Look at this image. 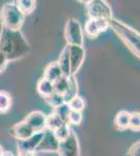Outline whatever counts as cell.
<instances>
[{
    "label": "cell",
    "instance_id": "14",
    "mask_svg": "<svg viewBox=\"0 0 140 156\" xmlns=\"http://www.w3.org/2000/svg\"><path fill=\"white\" fill-rule=\"evenodd\" d=\"M59 66L61 68V71L63 73V76L69 77L71 76V69H70V57H69V45L65 46L62 50L59 59L57 60Z\"/></svg>",
    "mask_w": 140,
    "mask_h": 156
},
{
    "label": "cell",
    "instance_id": "16",
    "mask_svg": "<svg viewBox=\"0 0 140 156\" xmlns=\"http://www.w3.org/2000/svg\"><path fill=\"white\" fill-rule=\"evenodd\" d=\"M114 125L118 130L129 129L130 125V112L127 110H119L114 118Z\"/></svg>",
    "mask_w": 140,
    "mask_h": 156
},
{
    "label": "cell",
    "instance_id": "4",
    "mask_svg": "<svg viewBox=\"0 0 140 156\" xmlns=\"http://www.w3.org/2000/svg\"><path fill=\"white\" fill-rule=\"evenodd\" d=\"M64 36L69 46H84V30L76 19L70 18L67 20Z\"/></svg>",
    "mask_w": 140,
    "mask_h": 156
},
{
    "label": "cell",
    "instance_id": "5",
    "mask_svg": "<svg viewBox=\"0 0 140 156\" xmlns=\"http://www.w3.org/2000/svg\"><path fill=\"white\" fill-rule=\"evenodd\" d=\"M86 12L88 19L112 20V9L104 0H91L86 2Z\"/></svg>",
    "mask_w": 140,
    "mask_h": 156
},
{
    "label": "cell",
    "instance_id": "28",
    "mask_svg": "<svg viewBox=\"0 0 140 156\" xmlns=\"http://www.w3.org/2000/svg\"><path fill=\"white\" fill-rule=\"evenodd\" d=\"M127 156H140V140L134 143L130 147L128 153H127Z\"/></svg>",
    "mask_w": 140,
    "mask_h": 156
},
{
    "label": "cell",
    "instance_id": "19",
    "mask_svg": "<svg viewBox=\"0 0 140 156\" xmlns=\"http://www.w3.org/2000/svg\"><path fill=\"white\" fill-rule=\"evenodd\" d=\"M63 124H65V122L55 112H51L49 115H46V128L45 129H48L50 131H55Z\"/></svg>",
    "mask_w": 140,
    "mask_h": 156
},
{
    "label": "cell",
    "instance_id": "24",
    "mask_svg": "<svg viewBox=\"0 0 140 156\" xmlns=\"http://www.w3.org/2000/svg\"><path fill=\"white\" fill-rule=\"evenodd\" d=\"M71 130H72V128L70 127V125L68 124V123H65V124H63L61 127H59L55 131H53V133H55V137H57L60 142H62L66 137H68Z\"/></svg>",
    "mask_w": 140,
    "mask_h": 156
},
{
    "label": "cell",
    "instance_id": "22",
    "mask_svg": "<svg viewBox=\"0 0 140 156\" xmlns=\"http://www.w3.org/2000/svg\"><path fill=\"white\" fill-rule=\"evenodd\" d=\"M68 106L71 110H74V112H83L84 109L86 107V103L84 101V99L80 96H76L73 99H71L69 102L67 103Z\"/></svg>",
    "mask_w": 140,
    "mask_h": 156
},
{
    "label": "cell",
    "instance_id": "17",
    "mask_svg": "<svg viewBox=\"0 0 140 156\" xmlns=\"http://www.w3.org/2000/svg\"><path fill=\"white\" fill-rule=\"evenodd\" d=\"M78 80H76V78H75L74 75H71V76L68 77V87H67V90H66V93L64 94L65 102L68 103L71 99H73L74 97L78 96Z\"/></svg>",
    "mask_w": 140,
    "mask_h": 156
},
{
    "label": "cell",
    "instance_id": "30",
    "mask_svg": "<svg viewBox=\"0 0 140 156\" xmlns=\"http://www.w3.org/2000/svg\"><path fill=\"white\" fill-rule=\"evenodd\" d=\"M18 156H36L35 153H22V154H19Z\"/></svg>",
    "mask_w": 140,
    "mask_h": 156
},
{
    "label": "cell",
    "instance_id": "8",
    "mask_svg": "<svg viewBox=\"0 0 140 156\" xmlns=\"http://www.w3.org/2000/svg\"><path fill=\"white\" fill-rule=\"evenodd\" d=\"M60 140L55 137L53 131L45 129L43 131V136L38 146L36 152H45V153H58Z\"/></svg>",
    "mask_w": 140,
    "mask_h": 156
},
{
    "label": "cell",
    "instance_id": "10",
    "mask_svg": "<svg viewBox=\"0 0 140 156\" xmlns=\"http://www.w3.org/2000/svg\"><path fill=\"white\" fill-rule=\"evenodd\" d=\"M23 121L32 128L35 133L43 132L46 128V115L40 110H34L29 112Z\"/></svg>",
    "mask_w": 140,
    "mask_h": 156
},
{
    "label": "cell",
    "instance_id": "12",
    "mask_svg": "<svg viewBox=\"0 0 140 156\" xmlns=\"http://www.w3.org/2000/svg\"><path fill=\"white\" fill-rule=\"evenodd\" d=\"M9 134L19 142V140H24L32 136L35 134V131L28 124H26L24 121H21L11 127Z\"/></svg>",
    "mask_w": 140,
    "mask_h": 156
},
{
    "label": "cell",
    "instance_id": "9",
    "mask_svg": "<svg viewBox=\"0 0 140 156\" xmlns=\"http://www.w3.org/2000/svg\"><path fill=\"white\" fill-rule=\"evenodd\" d=\"M70 69L71 75H74L82 68L86 57V51L84 46H69Z\"/></svg>",
    "mask_w": 140,
    "mask_h": 156
},
{
    "label": "cell",
    "instance_id": "27",
    "mask_svg": "<svg viewBox=\"0 0 140 156\" xmlns=\"http://www.w3.org/2000/svg\"><path fill=\"white\" fill-rule=\"evenodd\" d=\"M82 121H83V112L71 110L69 117H68V121H67L68 124L78 126V125H80L81 123H82Z\"/></svg>",
    "mask_w": 140,
    "mask_h": 156
},
{
    "label": "cell",
    "instance_id": "21",
    "mask_svg": "<svg viewBox=\"0 0 140 156\" xmlns=\"http://www.w3.org/2000/svg\"><path fill=\"white\" fill-rule=\"evenodd\" d=\"M45 100H46V102L53 108V109L66 103L65 99H64V96H63V95L58 94V93H55V92H53L52 94L50 95L49 97H47Z\"/></svg>",
    "mask_w": 140,
    "mask_h": 156
},
{
    "label": "cell",
    "instance_id": "3",
    "mask_svg": "<svg viewBox=\"0 0 140 156\" xmlns=\"http://www.w3.org/2000/svg\"><path fill=\"white\" fill-rule=\"evenodd\" d=\"M24 15L19 11L16 3L9 2L1 7L0 11V22L1 26L12 30H20L24 22Z\"/></svg>",
    "mask_w": 140,
    "mask_h": 156
},
{
    "label": "cell",
    "instance_id": "7",
    "mask_svg": "<svg viewBox=\"0 0 140 156\" xmlns=\"http://www.w3.org/2000/svg\"><path fill=\"white\" fill-rule=\"evenodd\" d=\"M110 22L106 19H88L83 30L89 37H96L110 28Z\"/></svg>",
    "mask_w": 140,
    "mask_h": 156
},
{
    "label": "cell",
    "instance_id": "23",
    "mask_svg": "<svg viewBox=\"0 0 140 156\" xmlns=\"http://www.w3.org/2000/svg\"><path fill=\"white\" fill-rule=\"evenodd\" d=\"M68 87V77L66 76H62L60 79H58L57 81L53 83V89H55V92L58 93L60 95H63L66 93Z\"/></svg>",
    "mask_w": 140,
    "mask_h": 156
},
{
    "label": "cell",
    "instance_id": "15",
    "mask_svg": "<svg viewBox=\"0 0 140 156\" xmlns=\"http://www.w3.org/2000/svg\"><path fill=\"white\" fill-rule=\"evenodd\" d=\"M37 92L40 96L43 97L44 99H46L47 97H49L50 95L55 92L53 83L50 82L49 80L42 77L41 79H39V81H38V83H37Z\"/></svg>",
    "mask_w": 140,
    "mask_h": 156
},
{
    "label": "cell",
    "instance_id": "31",
    "mask_svg": "<svg viewBox=\"0 0 140 156\" xmlns=\"http://www.w3.org/2000/svg\"><path fill=\"white\" fill-rule=\"evenodd\" d=\"M2 156H14V155H13V153L9 152V151H4Z\"/></svg>",
    "mask_w": 140,
    "mask_h": 156
},
{
    "label": "cell",
    "instance_id": "1",
    "mask_svg": "<svg viewBox=\"0 0 140 156\" xmlns=\"http://www.w3.org/2000/svg\"><path fill=\"white\" fill-rule=\"evenodd\" d=\"M0 51L6 55L9 62L27 56L32 51V47L21 30H12L1 27Z\"/></svg>",
    "mask_w": 140,
    "mask_h": 156
},
{
    "label": "cell",
    "instance_id": "2",
    "mask_svg": "<svg viewBox=\"0 0 140 156\" xmlns=\"http://www.w3.org/2000/svg\"><path fill=\"white\" fill-rule=\"evenodd\" d=\"M110 28L114 30V32L133 52L134 55L140 58V32L124 22L116 19L111 20Z\"/></svg>",
    "mask_w": 140,
    "mask_h": 156
},
{
    "label": "cell",
    "instance_id": "18",
    "mask_svg": "<svg viewBox=\"0 0 140 156\" xmlns=\"http://www.w3.org/2000/svg\"><path fill=\"white\" fill-rule=\"evenodd\" d=\"M15 3H16L17 7L19 9V11L24 16H26V15L32 14L35 11L37 2L34 1V0H18V1H15Z\"/></svg>",
    "mask_w": 140,
    "mask_h": 156
},
{
    "label": "cell",
    "instance_id": "26",
    "mask_svg": "<svg viewBox=\"0 0 140 156\" xmlns=\"http://www.w3.org/2000/svg\"><path fill=\"white\" fill-rule=\"evenodd\" d=\"M70 112H71V109L69 108V106H68L67 103H65V104L61 105V106H59L53 109V112H55V115H58L65 123H67Z\"/></svg>",
    "mask_w": 140,
    "mask_h": 156
},
{
    "label": "cell",
    "instance_id": "29",
    "mask_svg": "<svg viewBox=\"0 0 140 156\" xmlns=\"http://www.w3.org/2000/svg\"><path fill=\"white\" fill-rule=\"evenodd\" d=\"M7 62H9V60L6 59V55L0 51V74L6 70V68L7 66Z\"/></svg>",
    "mask_w": 140,
    "mask_h": 156
},
{
    "label": "cell",
    "instance_id": "32",
    "mask_svg": "<svg viewBox=\"0 0 140 156\" xmlns=\"http://www.w3.org/2000/svg\"><path fill=\"white\" fill-rule=\"evenodd\" d=\"M3 152H4L3 148H2V146L0 145V156H2V154H3Z\"/></svg>",
    "mask_w": 140,
    "mask_h": 156
},
{
    "label": "cell",
    "instance_id": "13",
    "mask_svg": "<svg viewBox=\"0 0 140 156\" xmlns=\"http://www.w3.org/2000/svg\"><path fill=\"white\" fill-rule=\"evenodd\" d=\"M62 76H63V73L61 71V68L59 66L58 62H49L46 66V68L44 69V73H43V78L49 80L52 83H55Z\"/></svg>",
    "mask_w": 140,
    "mask_h": 156
},
{
    "label": "cell",
    "instance_id": "25",
    "mask_svg": "<svg viewBox=\"0 0 140 156\" xmlns=\"http://www.w3.org/2000/svg\"><path fill=\"white\" fill-rule=\"evenodd\" d=\"M129 129H132L133 131H140V112H130Z\"/></svg>",
    "mask_w": 140,
    "mask_h": 156
},
{
    "label": "cell",
    "instance_id": "11",
    "mask_svg": "<svg viewBox=\"0 0 140 156\" xmlns=\"http://www.w3.org/2000/svg\"><path fill=\"white\" fill-rule=\"evenodd\" d=\"M43 132H37L27 140H19L17 143V150L19 154L22 153H36L38 146L42 140Z\"/></svg>",
    "mask_w": 140,
    "mask_h": 156
},
{
    "label": "cell",
    "instance_id": "20",
    "mask_svg": "<svg viewBox=\"0 0 140 156\" xmlns=\"http://www.w3.org/2000/svg\"><path fill=\"white\" fill-rule=\"evenodd\" d=\"M12 96L6 90H0V114H6L12 107Z\"/></svg>",
    "mask_w": 140,
    "mask_h": 156
},
{
    "label": "cell",
    "instance_id": "6",
    "mask_svg": "<svg viewBox=\"0 0 140 156\" xmlns=\"http://www.w3.org/2000/svg\"><path fill=\"white\" fill-rule=\"evenodd\" d=\"M58 154L59 156H80V142L73 130H71L68 137L60 142Z\"/></svg>",
    "mask_w": 140,
    "mask_h": 156
}]
</instances>
